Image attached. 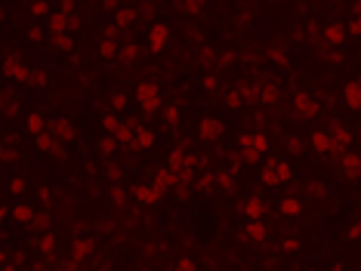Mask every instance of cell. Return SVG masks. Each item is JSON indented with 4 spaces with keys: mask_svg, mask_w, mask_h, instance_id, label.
<instances>
[{
    "mask_svg": "<svg viewBox=\"0 0 361 271\" xmlns=\"http://www.w3.org/2000/svg\"><path fill=\"white\" fill-rule=\"evenodd\" d=\"M278 87H275V83H266V87H256V102L259 105H275V102H278Z\"/></svg>",
    "mask_w": 361,
    "mask_h": 271,
    "instance_id": "2e32d148",
    "label": "cell"
},
{
    "mask_svg": "<svg viewBox=\"0 0 361 271\" xmlns=\"http://www.w3.org/2000/svg\"><path fill=\"white\" fill-rule=\"evenodd\" d=\"M47 83V71L44 68H34V71H31V87H44Z\"/></svg>",
    "mask_w": 361,
    "mask_h": 271,
    "instance_id": "8d00e7d4",
    "label": "cell"
},
{
    "mask_svg": "<svg viewBox=\"0 0 361 271\" xmlns=\"http://www.w3.org/2000/svg\"><path fill=\"white\" fill-rule=\"evenodd\" d=\"M321 40H327V44H343V40H346V28H340V25H327Z\"/></svg>",
    "mask_w": 361,
    "mask_h": 271,
    "instance_id": "ffe728a7",
    "label": "cell"
},
{
    "mask_svg": "<svg viewBox=\"0 0 361 271\" xmlns=\"http://www.w3.org/2000/svg\"><path fill=\"white\" fill-rule=\"evenodd\" d=\"M28 40H31V44H37V40H44V31H40V28H28Z\"/></svg>",
    "mask_w": 361,
    "mask_h": 271,
    "instance_id": "c3c4849f",
    "label": "cell"
},
{
    "mask_svg": "<svg viewBox=\"0 0 361 271\" xmlns=\"http://www.w3.org/2000/svg\"><path fill=\"white\" fill-rule=\"evenodd\" d=\"M37 250H40V256H53V250H56V241H53V234L40 237V241H37Z\"/></svg>",
    "mask_w": 361,
    "mask_h": 271,
    "instance_id": "f546056e",
    "label": "cell"
},
{
    "mask_svg": "<svg viewBox=\"0 0 361 271\" xmlns=\"http://www.w3.org/2000/svg\"><path fill=\"white\" fill-rule=\"evenodd\" d=\"M99 53H102V59H117V56H121V46H117V28H108L105 31Z\"/></svg>",
    "mask_w": 361,
    "mask_h": 271,
    "instance_id": "9c48e42d",
    "label": "cell"
},
{
    "mask_svg": "<svg viewBox=\"0 0 361 271\" xmlns=\"http://www.w3.org/2000/svg\"><path fill=\"white\" fill-rule=\"evenodd\" d=\"M111 105L117 108V111H124V108H127V96H124V92H117V96L111 99Z\"/></svg>",
    "mask_w": 361,
    "mask_h": 271,
    "instance_id": "f6af8a7d",
    "label": "cell"
},
{
    "mask_svg": "<svg viewBox=\"0 0 361 271\" xmlns=\"http://www.w3.org/2000/svg\"><path fill=\"white\" fill-rule=\"evenodd\" d=\"M28 130L37 133V136L47 133V130H44V117H40V114H28Z\"/></svg>",
    "mask_w": 361,
    "mask_h": 271,
    "instance_id": "e575fe53",
    "label": "cell"
},
{
    "mask_svg": "<svg viewBox=\"0 0 361 271\" xmlns=\"http://www.w3.org/2000/svg\"><path fill=\"white\" fill-rule=\"evenodd\" d=\"M3 71H6V77H13L16 83H22V87L28 83V87H31V71H34V68H25V65L19 62V56H16V53H10V56H6V62H3Z\"/></svg>",
    "mask_w": 361,
    "mask_h": 271,
    "instance_id": "277c9868",
    "label": "cell"
},
{
    "mask_svg": "<svg viewBox=\"0 0 361 271\" xmlns=\"http://www.w3.org/2000/svg\"><path fill=\"white\" fill-rule=\"evenodd\" d=\"M47 13H49V0H34V3H31V15H34V19H44Z\"/></svg>",
    "mask_w": 361,
    "mask_h": 271,
    "instance_id": "d6a6232c",
    "label": "cell"
},
{
    "mask_svg": "<svg viewBox=\"0 0 361 271\" xmlns=\"http://www.w3.org/2000/svg\"><path fill=\"white\" fill-rule=\"evenodd\" d=\"M74 28H78V15H74V13H53V15H49V31H53V37H59V34H71Z\"/></svg>",
    "mask_w": 361,
    "mask_h": 271,
    "instance_id": "5b68a950",
    "label": "cell"
},
{
    "mask_svg": "<svg viewBox=\"0 0 361 271\" xmlns=\"http://www.w3.org/2000/svg\"><path fill=\"white\" fill-rule=\"evenodd\" d=\"M136 56H139V46L133 44V40H124V46H121V56H117V59H121L124 65H133V62H136Z\"/></svg>",
    "mask_w": 361,
    "mask_h": 271,
    "instance_id": "d6986e66",
    "label": "cell"
},
{
    "mask_svg": "<svg viewBox=\"0 0 361 271\" xmlns=\"http://www.w3.org/2000/svg\"><path fill=\"white\" fill-rule=\"evenodd\" d=\"M216 185H220V182H216V173H207V176H201V179H198V191L201 194H213Z\"/></svg>",
    "mask_w": 361,
    "mask_h": 271,
    "instance_id": "cb8c5ba5",
    "label": "cell"
},
{
    "mask_svg": "<svg viewBox=\"0 0 361 271\" xmlns=\"http://www.w3.org/2000/svg\"><path fill=\"white\" fill-rule=\"evenodd\" d=\"M186 6L191 13H201V6H204V0H186Z\"/></svg>",
    "mask_w": 361,
    "mask_h": 271,
    "instance_id": "816d5d0a",
    "label": "cell"
},
{
    "mask_svg": "<svg viewBox=\"0 0 361 271\" xmlns=\"http://www.w3.org/2000/svg\"><path fill=\"white\" fill-rule=\"evenodd\" d=\"M250 99H256V90L253 87H235V92H229V105L232 108H241Z\"/></svg>",
    "mask_w": 361,
    "mask_h": 271,
    "instance_id": "5bb4252c",
    "label": "cell"
},
{
    "mask_svg": "<svg viewBox=\"0 0 361 271\" xmlns=\"http://www.w3.org/2000/svg\"><path fill=\"white\" fill-rule=\"evenodd\" d=\"M244 237H247V241H253V243H266L268 241V228L259 222V219H253V222H247Z\"/></svg>",
    "mask_w": 361,
    "mask_h": 271,
    "instance_id": "8fae6325",
    "label": "cell"
},
{
    "mask_svg": "<svg viewBox=\"0 0 361 271\" xmlns=\"http://www.w3.org/2000/svg\"><path fill=\"white\" fill-rule=\"evenodd\" d=\"M133 22H136V13H133V10H121V13L114 15V25H111V28H130Z\"/></svg>",
    "mask_w": 361,
    "mask_h": 271,
    "instance_id": "603a6c76",
    "label": "cell"
},
{
    "mask_svg": "<svg viewBox=\"0 0 361 271\" xmlns=\"http://www.w3.org/2000/svg\"><path fill=\"white\" fill-rule=\"evenodd\" d=\"M182 164H186V154H182V151H170V154H167V169H179Z\"/></svg>",
    "mask_w": 361,
    "mask_h": 271,
    "instance_id": "1f68e13d",
    "label": "cell"
},
{
    "mask_svg": "<svg viewBox=\"0 0 361 271\" xmlns=\"http://www.w3.org/2000/svg\"><path fill=\"white\" fill-rule=\"evenodd\" d=\"M155 142H157V136L152 130H139L136 133V148H152Z\"/></svg>",
    "mask_w": 361,
    "mask_h": 271,
    "instance_id": "d4e9b609",
    "label": "cell"
},
{
    "mask_svg": "<svg viewBox=\"0 0 361 271\" xmlns=\"http://www.w3.org/2000/svg\"><path fill=\"white\" fill-rule=\"evenodd\" d=\"M59 271H78V265H65V268H59Z\"/></svg>",
    "mask_w": 361,
    "mask_h": 271,
    "instance_id": "9f6ffc18",
    "label": "cell"
},
{
    "mask_svg": "<svg viewBox=\"0 0 361 271\" xmlns=\"http://www.w3.org/2000/svg\"><path fill=\"white\" fill-rule=\"evenodd\" d=\"M10 191L16 194V197H19V194H25V182H22V179H13V185H10Z\"/></svg>",
    "mask_w": 361,
    "mask_h": 271,
    "instance_id": "bcb514c9",
    "label": "cell"
},
{
    "mask_svg": "<svg viewBox=\"0 0 361 271\" xmlns=\"http://www.w3.org/2000/svg\"><path fill=\"white\" fill-rule=\"evenodd\" d=\"M352 34H361V22H355V25H352Z\"/></svg>",
    "mask_w": 361,
    "mask_h": 271,
    "instance_id": "11a10c76",
    "label": "cell"
},
{
    "mask_svg": "<svg viewBox=\"0 0 361 271\" xmlns=\"http://www.w3.org/2000/svg\"><path fill=\"white\" fill-rule=\"evenodd\" d=\"M56 130H59V139H71V136H74V130H71V123H68V120H62V123L56 126Z\"/></svg>",
    "mask_w": 361,
    "mask_h": 271,
    "instance_id": "7bdbcfd3",
    "label": "cell"
},
{
    "mask_svg": "<svg viewBox=\"0 0 361 271\" xmlns=\"http://www.w3.org/2000/svg\"><path fill=\"white\" fill-rule=\"evenodd\" d=\"M340 169L349 176V179H355L361 173V157L358 154H340Z\"/></svg>",
    "mask_w": 361,
    "mask_h": 271,
    "instance_id": "9a60e30c",
    "label": "cell"
},
{
    "mask_svg": "<svg viewBox=\"0 0 361 271\" xmlns=\"http://www.w3.org/2000/svg\"><path fill=\"white\" fill-rule=\"evenodd\" d=\"M327 139H330V151H337V154H343V148L349 145V130H343V126H333L330 133H327Z\"/></svg>",
    "mask_w": 361,
    "mask_h": 271,
    "instance_id": "7c38bea8",
    "label": "cell"
},
{
    "mask_svg": "<svg viewBox=\"0 0 361 271\" xmlns=\"http://www.w3.org/2000/svg\"><path fill=\"white\" fill-rule=\"evenodd\" d=\"M16 145H19L16 133H6V145H3V164H13V160H16Z\"/></svg>",
    "mask_w": 361,
    "mask_h": 271,
    "instance_id": "7402d4cb",
    "label": "cell"
},
{
    "mask_svg": "<svg viewBox=\"0 0 361 271\" xmlns=\"http://www.w3.org/2000/svg\"><path fill=\"white\" fill-rule=\"evenodd\" d=\"M268 59H275V62H284L287 56H284V49H268Z\"/></svg>",
    "mask_w": 361,
    "mask_h": 271,
    "instance_id": "f907efd6",
    "label": "cell"
},
{
    "mask_svg": "<svg viewBox=\"0 0 361 271\" xmlns=\"http://www.w3.org/2000/svg\"><path fill=\"white\" fill-rule=\"evenodd\" d=\"M241 148H244V160H247V164H253V160H259V154L268 148V136L266 133L241 136Z\"/></svg>",
    "mask_w": 361,
    "mask_h": 271,
    "instance_id": "3957f363",
    "label": "cell"
},
{
    "mask_svg": "<svg viewBox=\"0 0 361 271\" xmlns=\"http://www.w3.org/2000/svg\"><path fill=\"white\" fill-rule=\"evenodd\" d=\"M318 111V99L309 92H293V114L297 117H312Z\"/></svg>",
    "mask_w": 361,
    "mask_h": 271,
    "instance_id": "8992f818",
    "label": "cell"
},
{
    "mask_svg": "<svg viewBox=\"0 0 361 271\" xmlns=\"http://www.w3.org/2000/svg\"><path fill=\"white\" fill-rule=\"evenodd\" d=\"M99 154H102V157H108V154H111V151L117 148V139H114V136H111V139H99Z\"/></svg>",
    "mask_w": 361,
    "mask_h": 271,
    "instance_id": "836d02e7",
    "label": "cell"
},
{
    "mask_svg": "<svg viewBox=\"0 0 361 271\" xmlns=\"http://www.w3.org/2000/svg\"><path fill=\"white\" fill-rule=\"evenodd\" d=\"M349 237H352V241H355V237H361V225H352V228H349Z\"/></svg>",
    "mask_w": 361,
    "mask_h": 271,
    "instance_id": "db71d44e",
    "label": "cell"
},
{
    "mask_svg": "<svg viewBox=\"0 0 361 271\" xmlns=\"http://www.w3.org/2000/svg\"><path fill=\"white\" fill-rule=\"evenodd\" d=\"M3 108H6V114H16V108H19V99H16L13 92H6V96H3Z\"/></svg>",
    "mask_w": 361,
    "mask_h": 271,
    "instance_id": "f35d334b",
    "label": "cell"
},
{
    "mask_svg": "<svg viewBox=\"0 0 361 271\" xmlns=\"http://www.w3.org/2000/svg\"><path fill=\"white\" fill-rule=\"evenodd\" d=\"M176 120H179V108L170 105V108H167V123H176Z\"/></svg>",
    "mask_w": 361,
    "mask_h": 271,
    "instance_id": "7dc6e473",
    "label": "cell"
},
{
    "mask_svg": "<svg viewBox=\"0 0 361 271\" xmlns=\"http://www.w3.org/2000/svg\"><path fill=\"white\" fill-rule=\"evenodd\" d=\"M173 271H198V268H195V262H191V259H176Z\"/></svg>",
    "mask_w": 361,
    "mask_h": 271,
    "instance_id": "60d3db41",
    "label": "cell"
},
{
    "mask_svg": "<svg viewBox=\"0 0 361 271\" xmlns=\"http://www.w3.org/2000/svg\"><path fill=\"white\" fill-rule=\"evenodd\" d=\"M155 185H161V188H170V185H179V182H176V173H173V169H161V173L155 176Z\"/></svg>",
    "mask_w": 361,
    "mask_h": 271,
    "instance_id": "484cf974",
    "label": "cell"
},
{
    "mask_svg": "<svg viewBox=\"0 0 361 271\" xmlns=\"http://www.w3.org/2000/svg\"><path fill=\"white\" fill-rule=\"evenodd\" d=\"M37 148L40 151H56V136L53 133H40L37 136Z\"/></svg>",
    "mask_w": 361,
    "mask_h": 271,
    "instance_id": "f1b7e54d",
    "label": "cell"
},
{
    "mask_svg": "<svg viewBox=\"0 0 361 271\" xmlns=\"http://www.w3.org/2000/svg\"><path fill=\"white\" fill-rule=\"evenodd\" d=\"M343 102L352 111H361V83H346L343 87Z\"/></svg>",
    "mask_w": 361,
    "mask_h": 271,
    "instance_id": "4fadbf2b",
    "label": "cell"
},
{
    "mask_svg": "<svg viewBox=\"0 0 361 271\" xmlns=\"http://www.w3.org/2000/svg\"><path fill=\"white\" fill-rule=\"evenodd\" d=\"M56 46H59V49H71V46H74L71 34H59V37H56Z\"/></svg>",
    "mask_w": 361,
    "mask_h": 271,
    "instance_id": "b9f144b4",
    "label": "cell"
},
{
    "mask_svg": "<svg viewBox=\"0 0 361 271\" xmlns=\"http://www.w3.org/2000/svg\"><path fill=\"white\" fill-rule=\"evenodd\" d=\"M136 102H139V111L142 114H155L157 108H161V92H157L155 83H139V90H136Z\"/></svg>",
    "mask_w": 361,
    "mask_h": 271,
    "instance_id": "7a4b0ae2",
    "label": "cell"
},
{
    "mask_svg": "<svg viewBox=\"0 0 361 271\" xmlns=\"http://www.w3.org/2000/svg\"><path fill=\"white\" fill-rule=\"evenodd\" d=\"M186 166L191 169V173H195V169L204 166V157H201V154H186Z\"/></svg>",
    "mask_w": 361,
    "mask_h": 271,
    "instance_id": "74e56055",
    "label": "cell"
},
{
    "mask_svg": "<svg viewBox=\"0 0 361 271\" xmlns=\"http://www.w3.org/2000/svg\"><path fill=\"white\" fill-rule=\"evenodd\" d=\"M244 164H247L244 157H229V173H232V176H238V173H241V166H244Z\"/></svg>",
    "mask_w": 361,
    "mask_h": 271,
    "instance_id": "ab89813d",
    "label": "cell"
},
{
    "mask_svg": "<svg viewBox=\"0 0 361 271\" xmlns=\"http://www.w3.org/2000/svg\"><path fill=\"white\" fill-rule=\"evenodd\" d=\"M40 200L49 203V200H53V191H49V188H40Z\"/></svg>",
    "mask_w": 361,
    "mask_h": 271,
    "instance_id": "f5cc1de1",
    "label": "cell"
},
{
    "mask_svg": "<svg viewBox=\"0 0 361 271\" xmlns=\"http://www.w3.org/2000/svg\"><path fill=\"white\" fill-rule=\"evenodd\" d=\"M198 136H201V139H207V142L220 139V136H222V123L216 120V117H207V120H201V126H198Z\"/></svg>",
    "mask_w": 361,
    "mask_h": 271,
    "instance_id": "30bf717a",
    "label": "cell"
},
{
    "mask_svg": "<svg viewBox=\"0 0 361 271\" xmlns=\"http://www.w3.org/2000/svg\"><path fill=\"white\" fill-rule=\"evenodd\" d=\"M312 148L315 151H330V139H327V133H312Z\"/></svg>",
    "mask_w": 361,
    "mask_h": 271,
    "instance_id": "4dcf8cb0",
    "label": "cell"
},
{
    "mask_svg": "<svg viewBox=\"0 0 361 271\" xmlns=\"http://www.w3.org/2000/svg\"><path fill=\"white\" fill-rule=\"evenodd\" d=\"M90 253H93V241H87V237H78V241H74V253H71V259H87Z\"/></svg>",
    "mask_w": 361,
    "mask_h": 271,
    "instance_id": "44dd1931",
    "label": "cell"
},
{
    "mask_svg": "<svg viewBox=\"0 0 361 271\" xmlns=\"http://www.w3.org/2000/svg\"><path fill=\"white\" fill-rule=\"evenodd\" d=\"M13 219H16V222H31V219H34V210L19 203V207H13Z\"/></svg>",
    "mask_w": 361,
    "mask_h": 271,
    "instance_id": "4316f807",
    "label": "cell"
},
{
    "mask_svg": "<svg viewBox=\"0 0 361 271\" xmlns=\"http://www.w3.org/2000/svg\"><path fill=\"white\" fill-rule=\"evenodd\" d=\"M161 194H164V188H161V185H155V182H142V185L133 188V197H136L139 203H157V200H161Z\"/></svg>",
    "mask_w": 361,
    "mask_h": 271,
    "instance_id": "52a82bcc",
    "label": "cell"
},
{
    "mask_svg": "<svg viewBox=\"0 0 361 271\" xmlns=\"http://www.w3.org/2000/svg\"><path fill=\"white\" fill-rule=\"evenodd\" d=\"M278 213H281V216H297V213H299V200H297V197H287V200H281Z\"/></svg>",
    "mask_w": 361,
    "mask_h": 271,
    "instance_id": "83f0119b",
    "label": "cell"
},
{
    "mask_svg": "<svg viewBox=\"0 0 361 271\" xmlns=\"http://www.w3.org/2000/svg\"><path fill=\"white\" fill-rule=\"evenodd\" d=\"M358 13H361V0H358Z\"/></svg>",
    "mask_w": 361,
    "mask_h": 271,
    "instance_id": "6f0895ef",
    "label": "cell"
},
{
    "mask_svg": "<svg viewBox=\"0 0 361 271\" xmlns=\"http://www.w3.org/2000/svg\"><path fill=\"white\" fill-rule=\"evenodd\" d=\"M136 133L139 130H133V126H121V130L114 133L117 145H121V148H133V145H136Z\"/></svg>",
    "mask_w": 361,
    "mask_h": 271,
    "instance_id": "ac0fdd59",
    "label": "cell"
},
{
    "mask_svg": "<svg viewBox=\"0 0 361 271\" xmlns=\"http://www.w3.org/2000/svg\"><path fill=\"white\" fill-rule=\"evenodd\" d=\"M263 213H266L263 197H250V200L244 203V216H247V222H253V219H263Z\"/></svg>",
    "mask_w": 361,
    "mask_h": 271,
    "instance_id": "e0dca14e",
    "label": "cell"
},
{
    "mask_svg": "<svg viewBox=\"0 0 361 271\" xmlns=\"http://www.w3.org/2000/svg\"><path fill=\"white\" fill-rule=\"evenodd\" d=\"M293 179V166L287 160H268L266 169H263V182L268 188H278V185H287Z\"/></svg>",
    "mask_w": 361,
    "mask_h": 271,
    "instance_id": "6da1fadb",
    "label": "cell"
},
{
    "mask_svg": "<svg viewBox=\"0 0 361 271\" xmlns=\"http://www.w3.org/2000/svg\"><path fill=\"white\" fill-rule=\"evenodd\" d=\"M216 182H220V188H222V191H232V188H235V185H232V182H235V179H232V173H216Z\"/></svg>",
    "mask_w": 361,
    "mask_h": 271,
    "instance_id": "d590c367",
    "label": "cell"
},
{
    "mask_svg": "<svg viewBox=\"0 0 361 271\" xmlns=\"http://www.w3.org/2000/svg\"><path fill=\"white\" fill-rule=\"evenodd\" d=\"M167 44H170V31H167L164 25H155V28L148 31V53H164Z\"/></svg>",
    "mask_w": 361,
    "mask_h": 271,
    "instance_id": "ba28073f",
    "label": "cell"
},
{
    "mask_svg": "<svg viewBox=\"0 0 361 271\" xmlns=\"http://www.w3.org/2000/svg\"><path fill=\"white\" fill-rule=\"evenodd\" d=\"M102 123H105V126H108V130H111V133H117V130H121V126H124V123H121V120H117V117H114V114H105V120H102Z\"/></svg>",
    "mask_w": 361,
    "mask_h": 271,
    "instance_id": "ee69618b",
    "label": "cell"
},
{
    "mask_svg": "<svg viewBox=\"0 0 361 271\" xmlns=\"http://www.w3.org/2000/svg\"><path fill=\"white\" fill-rule=\"evenodd\" d=\"M204 90H207V92L216 90V74H207V77H204Z\"/></svg>",
    "mask_w": 361,
    "mask_h": 271,
    "instance_id": "681fc988",
    "label": "cell"
}]
</instances>
